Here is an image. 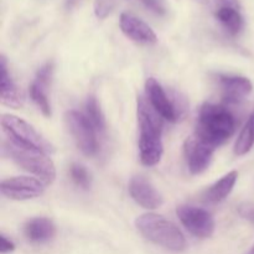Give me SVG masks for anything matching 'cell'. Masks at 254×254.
<instances>
[{
  "instance_id": "obj_1",
  "label": "cell",
  "mask_w": 254,
  "mask_h": 254,
  "mask_svg": "<svg viewBox=\"0 0 254 254\" xmlns=\"http://www.w3.org/2000/svg\"><path fill=\"white\" fill-rule=\"evenodd\" d=\"M136 117L139 127V155L145 166H154L161 160L164 153L161 131L163 121L155 109L143 97L138 98Z\"/></svg>"
},
{
  "instance_id": "obj_2",
  "label": "cell",
  "mask_w": 254,
  "mask_h": 254,
  "mask_svg": "<svg viewBox=\"0 0 254 254\" xmlns=\"http://www.w3.org/2000/svg\"><path fill=\"white\" fill-rule=\"evenodd\" d=\"M236 118L228 108L213 103H205L196 122L195 136L213 148L225 144L236 131Z\"/></svg>"
},
{
  "instance_id": "obj_3",
  "label": "cell",
  "mask_w": 254,
  "mask_h": 254,
  "mask_svg": "<svg viewBox=\"0 0 254 254\" xmlns=\"http://www.w3.org/2000/svg\"><path fill=\"white\" fill-rule=\"evenodd\" d=\"M135 227L148 241L174 251L181 252L186 248V240L178 226L156 213H144L135 220Z\"/></svg>"
},
{
  "instance_id": "obj_4",
  "label": "cell",
  "mask_w": 254,
  "mask_h": 254,
  "mask_svg": "<svg viewBox=\"0 0 254 254\" xmlns=\"http://www.w3.org/2000/svg\"><path fill=\"white\" fill-rule=\"evenodd\" d=\"M5 149L12 160L27 173L39 178L45 185H51L56 179V168L49 154L7 140Z\"/></svg>"
},
{
  "instance_id": "obj_5",
  "label": "cell",
  "mask_w": 254,
  "mask_h": 254,
  "mask_svg": "<svg viewBox=\"0 0 254 254\" xmlns=\"http://www.w3.org/2000/svg\"><path fill=\"white\" fill-rule=\"evenodd\" d=\"M1 127L6 134L7 140L29 148L39 149L46 154H52L55 151L54 146L47 141L31 124L24 119L12 114H2Z\"/></svg>"
},
{
  "instance_id": "obj_6",
  "label": "cell",
  "mask_w": 254,
  "mask_h": 254,
  "mask_svg": "<svg viewBox=\"0 0 254 254\" xmlns=\"http://www.w3.org/2000/svg\"><path fill=\"white\" fill-rule=\"evenodd\" d=\"M64 122L76 143L77 148L87 156H92L98 150L96 129L86 116L76 111H68L64 114Z\"/></svg>"
},
{
  "instance_id": "obj_7",
  "label": "cell",
  "mask_w": 254,
  "mask_h": 254,
  "mask_svg": "<svg viewBox=\"0 0 254 254\" xmlns=\"http://www.w3.org/2000/svg\"><path fill=\"white\" fill-rule=\"evenodd\" d=\"M179 220L186 230L197 238H208L215 232V220L208 211L191 205H181L176 210Z\"/></svg>"
},
{
  "instance_id": "obj_8",
  "label": "cell",
  "mask_w": 254,
  "mask_h": 254,
  "mask_svg": "<svg viewBox=\"0 0 254 254\" xmlns=\"http://www.w3.org/2000/svg\"><path fill=\"white\" fill-rule=\"evenodd\" d=\"M45 184L40 179L30 176H15L0 184V191L10 200L25 201L42 195Z\"/></svg>"
},
{
  "instance_id": "obj_9",
  "label": "cell",
  "mask_w": 254,
  "mask_h": 254,
  "mask_svg": "<svg viewBox=\"0 0 254 254\" xmlns=\"http://www.w3.org/2000/svg\"><path fill=\"white\" fill-rule=\"evenodd\" d=\"M215 150L213 146L208 145L197 136L186 139L184 144V154L190 173L193 175L203 173L210 166Z\"/></svg>"
},
{
  "instance_id": "obj_10",
  "label": "cell",
  "mask_w": 254,
  "mask_h": 254,
  "mask_svg": "<svg viewBox=\"0 0 254 254\" xmlns=\"http://www.w3.org/2000/svg\"><path fill=\"white\" fill-rule=\"evenodd\" d=\"M145 93L150 106L156 111L161 118L169 122H176L179 118L176 107L168 97L161 84L154 77L146 79Z\"/></svg>"
},
{
  "instance_id": "obj_11",
  "label": "cell",
  "mask_w": 254,
  "mask_h": 254,
  "mask_svg": "<svg viewBox=\"0 0 254 254\" xmlns=\"http://www.w3.org/2000/svg\"><path fill=\"white\" fill-rule=\"evenodd\" d=\"M215 16L232 36L240 34L245 26L238 0H216Z\"/></svg>"
},
{
  "instance_id": "obj_12",
  "label": "cell",
  "mask_w": 254,
  "mask_h": 254,
  "mask_svg": "<svg viewBox=\"0 0 254 254\" xmlns=\"http://www.w3.org/2000/svg\"><path fill=\"white\" fill-rule=\"evenodd\" d=\"M131 198L146 210H155L163 205V197L159 191L143 176H134L129 183Z\"/></svg>"
},
{
  "instance_id": "obj_13",
  "label": "cell",
  "mask_w": 254,
  "mask_h": 254,
  "mask_svg": "<svg viewBox=\"0 0 254 254\" xmlns=\"http://www.w3.org/2000/svg\"><path fill=\"white\" fill-rule=\"evenodd\" d=\"M121 29L127 37L143 45H153L158 41L156 34L146 22L129 12L121 15Z\"/></svg>"
},
{
  "instance_id": "obj_14",
  "label": "cell",
  "mask_w": 254,
  "mask_h": 254,
  "mask_svg": "<svg viewBox=\"0 0 254 254\" xmlns=\"http://www.w3.org/2000/svg\"><path fill=\"white\" fill-rule=\"evenodd\" d=\"M217 81L222 91L223 99L227 103H238L253 91L252 82L247 77L218 74Z\"/></svg>"
},
{
  "instance_id": "obj_15",
  "label": "cell",
  "mask_w": 254,
  "mask_h": 254,
  "mask_svg": "<svg viewBox=\"0 0 254 254\" xmlns=\"http://www.w3.org/2000/svg\"><path fill=\"white\" fill-rule=\"evenodd\" d=\"M0 99L4 106L10 107V108H21L24 106V94H22L21 89L14 83V81L10 77L9 72H7L6 66V59L5 56H1L0 59Z\"/></svg>"
},
{
  "instance_id": "obj_16",
  "label": "cell",
  "mask_w": 254,
  "mask_h": 254,
  "mask_svg": "<svg viewBox=\"0 0 254 254\" xmlns=\"http://www.w3.org/2000/svg\"><path fill=\"white\" fill-rule=\"evenodd\" d=\"M24 233L32 243H45L51 241L56 235L54 222L46 217H36L27 221L24 226Z\"/></svg>"
},
{
  "instance_id": "obj_17",
  "label": "cell",
  "mask_w": 254,
  "mask_h": 254,
  "mask_svg": "<svg viewBox=\"0 0 254 254\" xmlns=\"http://www.w3.org/2000/svg\"><path fill=\"white\" fill-rule=\"evenodd\" d=\"M237 180H238L237 171H231V173L226 174L223 178H221L220 180L216 181L213 185H211L210 188L202 193L203 200L208 203L221 202V201L225 200V198L232 192Z\"/></svg>"
},
{
  "instance_id": "obj_18",
  "label": "cell",
  "mask_w": 254,
  "mask_h": 254,
  "mask_svg": "<svg viewBox=\"0 0 254 254\" xmlns=\"http://www.w3.org/2000/svg\"><path fill=\"white\" fill-rule=\"evenodd\" d=\"M254 145V113L246 122L235 143L233 151L237 156H243L250 153Z\"/></svg>"
},
{
  "instance_id": "obj_19",
  "label": "cell",
  "mask_w": 254,
  "mask_h": 254,
  "mask_svg": "<svg viewBox=\"0 0 254 254\" xmlns=\"http://www.w3.org/2000/svg\"><path fill=\"white\" fill-rule=\"evenodd\" d=\"M86 117L97 131H104L106 129V119H104L103 112L101 106L98 104L96 97H88L86 102Z\"/></svg>"
},
{
  "instance_id": "obj_20",
  "label": "cell",
  "mask_w": 254,
  "mask_h": 254,
  "mask_svg": "<svg viewBox=\"0 0 254 254\" xmlns=\"http://www.w3.org/2000/svg\"><path fill=\"white\" fill-rule=\"evenodd\" d=\"M30 97L32 102L37 106V108L42 112L45 117H51V104H50L49 97H47V88L41 86L37 82H32L30 86Z\"/></svg>"
},
{
  "instance_id": "obj_21",
  "label": "cell",
  "mask_w": 254,
  "mask_h": 254,
  "mask_svg": "<svg viewBox=\"0 0 254 254\" xmlns=\"http://www.w3.org/2000/svg\"><path fill=\"white\" fill-rule=\"evenodd\" d=\"M69 175L78 188L83 189V190H88L91 188V176L84 166L79 165V164H72L71 169H69Z\"/></svg>"
},
{
  "instance_id": "obj_22",
  "label": "cell",
  "mask_w": 254,
  "mask_h": 254,
  "mask_svg": "<svg viewBox=\"0 0 254 254\" xmlns=\"http://www.w3.org/2000/svg\"><path fill=\"white\" fill-rule=\"evenodd\" d=\"M52 77H54V64L52 62H47V64H45L44 66H41L39 68L36 77H35V82L49 88L50 84H51Z\"/></svg>"
},
{
  "instance_id": "obj_23",
  "label": "cell",
  "mask_w": 254,
  "mask_h": 254,
  "mask_svg": "<svg viewBox=\"0 0 254 254\" xmlns=\"http://www.w3.org/2000/svg\"><path fill=\"white\" fill-rule=\"evenodd\" d=\"M116 6V0H94V12L98 19H106Z\"/></svg>"
},
{
  "instance_id": "obj_24",
  "label": "cell",
  "mask_w": 254,
  "mask_h": 254,
  "mask_svg": "<svg viewBox=\"0 0 254 254\" xmlns=\"http://www.w3.org/2000/svg\"><path fill=\"white\" fill-rule=\"evenodd\" d=\"M143 2L149 10L155 12L156 15L166 14V6L163 0H143Z\"/></svg>"
},
{
  "instance_id": "obj_25",
  "label": "cell",
  "mask_w": 254,
  "mask_h": 254,
  "mask_svg": "<svg viewBox=\"0 0 254 254\" xmlns=\"http://www.w3.org/2000/svg\"><path fill=\"white\" fill-rule=\"evenodd\" d=\"M238 212L242 217L247 218V220L254 221V206L251 203H243L238 208Z\"/></svg>"
},
{
  "instance_id": "obj_26",
  "label": "cell",
  "mask_w": 254,
  "mask_h": 254,
  "mask_svg": "<svg viewBox=\"0 0 254 254\" xmlns=\"http://www.w3.org/2000/svg\"><path fill=\"white\" fill-rule=\"evenodd\" d=\"M1 247H0V252L1 254H6L15 251V245L10 240H7L6 236L1 235Z\"/></svg>"
},
{
  "instance_id": "obj_27",
  "label": "cell",
  "mask_w": 254,
  "mask_h": 254,
  "mask_svg": "<svg viewBox=\"0 0 254 254\" xmlns=\"http://www.w3.org/2000/svg\"><path fill=\"white\" fill-rule=\"evenodd\" d=\"M81 0H64V6H66L67 10H71L76 6Z\"/></svg>"
},
{
  "instance_id": "obj_28",
  "label": "cell",
  "mask_w": 254,
  "mask_h": 254,
  "mask_svg": "<svg viewBox=\"0 0 254 254\" xmlns=\"http://www.w3.org/2000/svg\"><path fill=\"white\" fill-rule=\"evenodd\" d=\"M247 254H254V246H253V247H252V250H251L250 252H248Z\"/></svg>"
}]
</instances>
